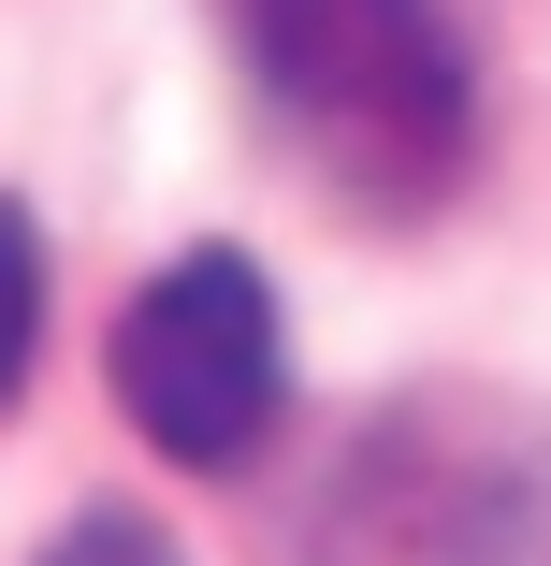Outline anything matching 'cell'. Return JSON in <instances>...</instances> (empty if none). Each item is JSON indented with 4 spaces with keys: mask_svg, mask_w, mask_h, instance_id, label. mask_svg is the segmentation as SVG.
Instances as JSON below:
<instances>
[{
    "mask_svg": "<svg viewBox=\"0 0 551 566\" xmlns=\"http://www.w3.org/2000/svg\"><path fill=\"white\" fill-rule=\"evenodd\" d=\"M262 132L349 218H435L479 160V44L451 0H218Z\"/></svg>",
    "mask_w": 551,
    "mask_h": 566,
    "instance_id": "1",
    "label": "cell"
},
{
    "mask_svg": "<svg viewBox=\"0 0 551 566\" xmlns=\"http://www.w3.org/2000/svg\"><path fill=\"white\" fill-rule=\"evenodd\" d=\"M305 566H551V421L378 407V436L305 509Z\"/></svg>",
    "mask_w": 551,
    "mask_h": 566,
    "instance_id": "2",
    "label": "cell"
},
{
    "mask_svg": "<svg viewBox=\"0 0 551 566\" xmlns=\"http://www.w3.org/2000/svg\"><path fill=\"white\" fill-rule=\"evenodd\" d=\"M102 378H117V421L160 450V465H189V480L262 465V436L290 421L276 276H262L247 248H189V262H160V276L117 305V349H102Z\"/></svg>",
    "mask_w": 551,
    "mask_h": 566,
    "instance_id": "3",
    "label": "cell"
},
{
    "mask_svg": "<svg viewBox=\"0 0 551 566\" xmlns=\"http://www.w3.org/2000/svg\"><path fill=\"white\" fill-rule=\"evenodd\" d=\"M30 364H44V218L0 203V407L30 392Z\"/></svg>",
    "mask_w": 551,
    "mask_h": 566,
    "instance_id": "4",
    "label": "cell"
},
{
    "mask_svg": "<svg viewBox=\"0 0 551 566\" xmlns=\"http://www.w3.org/2000/svg\"><path fill=\"white\" fill-rule=\"evenodd\" d=\"M44 566H189V552H174L160 523H131V509H87V523L44 552Z\"/></svg>",
    "mask_w": 551,
    "mask_h": 566,
    "instance_id": "5",
    "label": "cell"
}]
</instances>
